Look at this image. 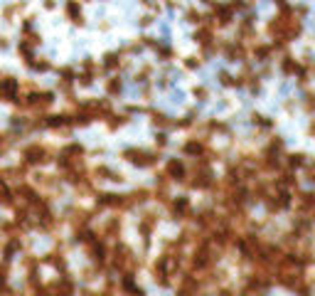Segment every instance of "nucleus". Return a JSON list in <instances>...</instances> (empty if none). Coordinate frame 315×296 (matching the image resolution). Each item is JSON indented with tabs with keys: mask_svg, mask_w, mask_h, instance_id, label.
<instances>
[{
	"mask_svg": "<svg viewBox=\"0 0 315 296\" xmlns=\"http://www.w3.org/2000/svg\"><path fill=\"white\" fill-rule=\"evenodd\" d=\"M126 158L131 161V163H136V166H140V168H145V166H150L153 161H155V156L153 153H145V151H126Z\"/></svg>",
	"mask_w": 315,
	"mask_h": 296,
	"instance_id": "nucleus-1",
	"label": "nucleus"
},
{
	"mask_svg": "<svg viewBox=\"0 0 315 296\" xmlns=\"http://www.w3.org/2000/svg\"><path fill=\"white\" fill-rule=\"evenodd\" d=\"M25 158H27V163H42V161H47L45 158V148H39V146H30L27 151H25Z\"/></svg>",
	"mask_w": 315,
	"mask_h": 296,
	"instance_id": "nucleus-2",
	"label": "nucleus"
},
{
	"mask_svg": "<svg viewBox=\"0 0 315 296\" xmlns=\"http://www.w3.org/2000/svg\"><path fill=\"white\" fill-rule=\"evenodd\" d=\"M182 175H185V166L180 161H170L168 163V178H177L180 180Z\"/></svg>",
	"mask_w": 315,
	"mask_h": 296,
	"instance_id": "nucleus-3",
	"label": "nucleus"
},
{
	"mask_svg": "<svg viewBox=\"0 0 315 296\" xmlns=\"http://www.w3.org/2000/svg\"><path fill=\"white\" fill-rule=\"evenodd\" d=\"M185 153H190V156L197 158V156H202V153H205V146H202L200 141H190V143L185 146Z\"/></svg>",
	"mask_w": 315,
	"mask_h": 296,
	"instance_id": "nucleus-4",
	"label": "nucleus"
},
{
	"mask_svg": "<svg viewBox=\"0 0 315 296\" xmlns=\"http://www.w3.org/2000/svg\"><path fill=\"white\" fill-rule=\"evenodd\" d=\"M67 13H69V18H71L76 25H82V13H79L76 0H69V3H67Z\"/></svg>",
	"mask_w": 315,
	"mask_h": 296,
	"instance_id": "nucleus-5",
	"label": "nucleus"
},
{
	"mask_svg": "<svg viewBox=\"0 0 315 296\" xmlns=\"http://www.w3.org/2000/svg\"><path fill=\"white\" fill-rule=\"evenodd\" d=\"M227 57H229L231 62L242 59V57H244V47H242V45H231V47H227Z\"/></svg>",
	"mask_w": 315,
	"mask_h": 296,
	"instance_id": "nucleus-6",
	"label": "nucleus"
},
{
	"mask_svg": "<svg viewBox=\"0 0 315 296\" xmlns=\"http://www.w3.org/2000/svg\"><path fill=\"white\" fill-rule=\"evenodd\" d=\"M283 72H286V74H296V72H300V69H298V64L288 57V59L283 62Z\"/></svg>",
	"mask_w": 315,
	"mask_h": 296,
	"instance_id": "nucleus-7",
	"label": "nucleus"
},
{
	"mask_svg": "<svg viewBox=\"0 0 315 296\" xmlns=\"http://www.w3.org/2000/svg\"><path fill=\"white\" fill-rule=\"evenodd\" d=\"M303 163H305V161H303L300 153H298V156H288V166H291V168H300Z\"/></svg>",
	"mask_w": 315,
	"mask_h": 296,
	"instance_id": "nucleus-8",
	"label": "nucleus"
},
{
	"mask_svg": "<svg viewBox=\"0 0 315 296\" xmlns=\"http://www.w3.org/2000/svg\"><path fill=\"white\" fill-rule=\"evenodd\" d=\"M104 64H106L108 69H113V67L118 64V55H113V52H111V55H106V62H104Z\"/></svg>",
	"mask_w": 315,
	"mask_h": 296,
	"instance_id": "nucleus-9",
	"label": "nucleus"
},
{
	"mask_svg": "<svg viewBox=\"0 0 315 296\" xmlns=\"http://www.w3.org/2000/svg\"><path fill=\"white\" fill-rule=\"evenodd\" d=\"M153 121H155L158 126H170V121H168L163 114H155V116H153Z\"/></svg>",
	"mask_w": 315,
	"mask_h": 296,
	"instance_id": "nucleus-10",
	"label": "nucleus"
},
{
	"mask_svg": "<svg viewBox=\"0 0 315 296\" xmlns=\"http://www.w3.org/2000/svg\"><path fill=\"white\" fill-rule=\"evenodd\" d=\"M108 92H111V94L121 92V82H118V79H111V82H108Z\"/></svg>",
	"mask_w": 315,
	"mask_h": 296,
	"instance_id": "nucleus-11",
	"label": "nucleus"
},
{
	"mask_svg": "<svg viewBox=\"0 0 315 296\" xmlns=\"http://www.w3.org/2000/svg\"><path fill=\"white\" fill-rule=\"evenodd\" d=\"M187 20H190V22H200L202 15H200V13H194V10H190V13H187Z\"/></svg>",
	"mask_w": 315,
	"mask_h": 296,
	"instance_id": "nucleus-12",
	"label": "nucleus"
},
{
	"mask_svg": "<svg viewBox=\"0 0 315 296\" xmlns=\"http://www.w3.org/2000/svg\"><path fill=\"white\" fill-rule=\"evenodd\" d=\"M121 124H123V116H111V121H108V126H111V129L121 126Z\"/></svg>",
	"mask_w": 315,
	"mask_h": 296,
	"instance_id": "nucleus-13",
	"label": "nucleus"
},
{
	"mask_svg": "<svg viewBox=\"0 0 315 296\" xmlns=\"http://www.w3.org/2000/svg\"><path fill=\"white\" fill-rule=\"evenodd\" d=\"M197 64H200V62H197V59H187V67H190V69H194Z\"/></svg>",
	"mask_w": 315,
	"mask_h": 296,
	"instance_id": "nucleus-14",
	"label": "nucleus"
},
{
	"mask_svg": "<svg viewBox=\"0 0 315 296\" xmlns=\"http://www.w3.org/2000/svg\"><path fill=\"white\" fill-rule=\"evenodd\" d=\"M276 3H279V5H283V0H276Z\"/></svg>",
	"mask_w": 315,
	"mask_h": 296,
	"instance_id": "nucleus-15",
	"label": "nucleus"
}]
</instances>
